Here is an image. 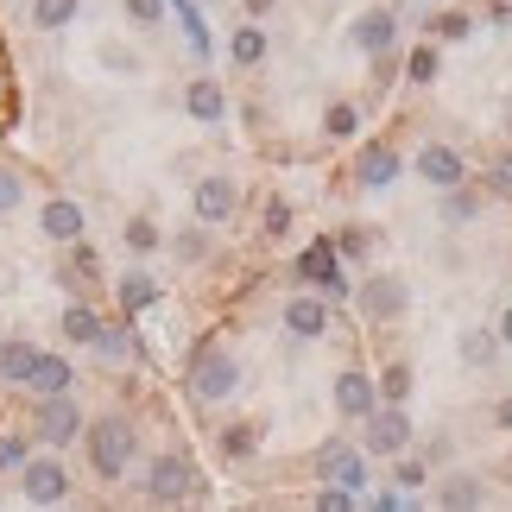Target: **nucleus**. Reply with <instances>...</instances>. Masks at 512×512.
Instances as JSON below:
<instances>
[{
	"label": "nucleus",
	"instance_id": "f257e3e1",
	"mask_svg": "<svg viewBox=\"0 0 512 512\" xmlns=\"http://www.w3.org/2000/svg\"><path fill=\"white\" fill-rule=\"evenodd\" d=\"M89 462L102 481H121L133 462V424L127 418H95L89 424Z\"/></svg>",
	"mask_w": 512,
	"mask_h": 512
},
{
	"label": "nucleus",
	"instance_id": "f03ea898",
	"mask_svg": "<svg viewBox=\"0 0 512 512\" xmlns=\"http://www.w3.org/2000/svg\"><path fill=\"white\" fill-rule=\"evenodd\" d=\"M234 386H241V367H234V354H228V348H203V354H196V367H190V392H196L203 405H222Z\"/></svg>",
	"mask_w": 512,
	"mask_h": 512
},
{
	"label": "nucleus",
	"instance_id": "7ed1b4c3",
	"mask_svg": "<svg viewBox=\"0 0 512 512\" xmlns=\"http://www.w3.org/2000/svg\"><path fill=\"white\" fill-rule=\"evenodd\" d=\"M361 449H367V456H405V449H411L405 405H380V411H373L367 430H361Z\"/></svg>",
	"mask_w": 512,
	"mask_h": 512
},
{
	"label": "nucleus",
	"instance_id": "20e7f679",
	"mask_svg": "<svg viewBox=\"0 0 512 512\" xmlns=\"http://www.w3.org/2000/svg\"><path fill=\"white\" fill-rule=\"evenodd\" d=\"M19 494H26L32 506H57V500H70V468L57 462V456H38L19 468Z\"/></svg>",
	"mask_w": 512,
	"mask_h": 512
},
{
	"label": "nucleus",
	"instance_id": "39448f33",
	"mask_svg": "<svg viewBox=\"0 0 512 512\" xmlns=\"http://www.w3.org/2000/svg\"><path fill=\"white\" fill-rule=\"evenodd\" d=\"M405 304H411V291L399 272H373V279L361 285V310H367V323H399L405 317Z\"/></svg>",
	"mask_w": 512,
	"mask_h": 512
},
{
	"label": "nucleus",
	"instance_id": "423d86ee",
	"mask_svg": "<svg viewBox=\"0 0 512 512\" xmlns=\"http://www.w3.org/2000/svg\"><path fill=\"white\" fill-rule=\"evenodd\" d=\"M146 494L159 500V506L190 500L196 494V462L190 456H159V462H152V475H146Z\"/></svg>",
	"mask_w": 512,
	"mask_h": 512
},
{
	"label": "nucleus",
	"instance_id": "0eeeda50",
	"mask_svg": "<svg viewBox=\"0 0 512 512\" xmlns=\"http://www.w3.org/2000/svg\"><path fill=\"white\" fill-rule=\"evenodd\" d=\"M317 475L329 481V487H361L367 481V449H354V443H323L317 449Z\"/></svg>",
	"mask_w": 512,
	"mask_h": 512
},
{
	"label": "nucleus",
	"instance_id": "6e6552de",
	"mask_svg": "<svg viewBox=\"0 0 512 512\" xmlns=\"http://www.w3.org/2000/svg\"><path fill=\"white\" fill-rule=\"evenodd\" d=\"M373 399H380V392H373V373H361V367H342L336 373V411H342L348 424H367L373 411H380Z\"/></svg>",
	"mask_w": 512,
	"mask_h": 512
},
{
	"label": "nucleus",
	"instance_id": "1a4fd4ad",
	"mask_svg": "<svg viewBox=\"0 0 512 512\" xmlns=\"http://www.w3.org/2000/svg\"><path fill=\"white\" fill-rule=\"evenodd\" d=\"M76 430H83V411H76V399H45V411H38V443L64 449Z\"/></svg>",
	"mask_w": 512,
	"mask_h": 512
},
{
	"label": "nucleus",
	"instance_id": "9d476101",
	"mask_svg": "<svg viewBox=\"0 0 512 512\" xmlns=\"http://www.w3.org/2000/svg\"><path fill=\"white\" fill-rule=\"evenodd\" d=\"M418 177H424V184H437V190H462L468 165H462V152H449V146H424L418 152Z\"/></svg>",
	"mask_w": 512,
	"mask_h": 512
},
{
	"label": "nucleus",
	"instance_id": "9b49d317",
	"mask_svg": "<svg viewBox=\"0 0 512 512\" xmlns=\"http://www.w3.org/2000/svg\"><path fill=\"white\" fill-rule=\"evenodd\" d=\"M392 38H399V19H392L386 7H367L361 19H354V45H361V51L386 57V51H392Z\"/></svg>",
	"mask_w": 512,
	"mask_h": 512
},
{
	"label": "nucleus",
	"instance_id": "f8f14e48",
	"mask_svg": "<svg viewBox=\"0 0 512 512\" xmlns=\"http://www.w3.org/2000/svg\"><path fill=\"white\" fill-rule=\"evenodd\" d=\"M298 279H310V285H323V291H342V253H336V241H317L298 260Z\"/></svg>",
	"mask_w": 512,
	"mask_h": 512
},
{
	"label": "nucleus",
	"instance_id": "ddd939ff",
	"mask_svg": "<svg viewBox=\"0 0 512 512\" xmlns=\"http://www.w3.org/2000/svg\"><path fill=\"white\" fill-rule=\"evenodd\" d=\"M481 500H487L481 475H443L437 481V512H481Z\"/></svg>",
	"mask_w": 512,
	"mask_h": 512
},
{
	"label": "nucleus",
	"instance_id": "4468645a",
	"mask_svg": "<svg viewBox=\"0 0 512 512\" xmlns=\"http://www.w3.org/2000/svg\"><path fill=\"white\" fill-rule=\"evenodd\" d=\"M234 215V184L228 177H203L196 184V222H228Z\"/></svg>",
	"mask_w": 512,
	"mask_h": 512
},
{
	"label": "nucleus",
	"instance_id": "2eb2a0df",
	"mask_svg": "<svg viewBox=\"0 0 512 512\" xmlns=\"http://www.w3.org/2000/svg\"><path fill=\"white\" fill-rule=\"evenodd\" d=\"M285 323H291V336L317 342L323 329H329V304H323V298H291V304H285Z\"/></svg>",
	"mask_w": 512,
	"mask_h": 512
},
{
	"label": "nucleus",
	"instance_id": "dca6fc26",
	"mask_svg": "<svg viewBox=\"0 0 512 512\" xmlns=\"http://www.w3.org/2000/svg\"><path fill=\"white\" fill-rule=\"evenodd\" d=\"M354 177H361L367 190L392 184V177H399V152H392V146H367V152H361V165H354Z\"/></svg>",
	"mask_w": 512,
	"mask_h": 512
},
{
	"label": "nucleus",
	"instance_id": "f3484780",
	"mask_svg": "<svg viewBox=\"0 0 512 512\" xmlns=\"http://www.w3.org/2000/svg\"><path fill=\"white\" fill-rule=\"evenodd\" d=\"M45 399H70V361H57V354H38V367H32V380Z\"/></svg>",
	"mask_w": 512,
	"mask_h": 512
},
{
	"label": "nucleus",
	"instance_id": "a211bd4d",
	"mask_svg": "<svg viewBox=\"0 0 512 512\" xmlns=\"http://www.w3.org/2000/svg\"><path fill=\"white\" fill-rule=\"evenodd\" d=\"M32 367H38V348H32V342H7V348H0V380L26 386V380H32Z\"/></svg>",
	"mask_w": 512,
	"mask_h": 512
},
{
	"label": "nucleus",
	"instance_id": "6ab92c4d",
	"mask_svg": "<svg viewBox=\"0 0 512 512\" xmlns=\"http://www.w3.org/2000/svg\"><path fill=\"white\" fill-rule=\"evenodd\" d=\"M45 234H51V241H76V234H83V209H76V203H51L45 209Z\"/></svg>",
	"mask_w": 512,
	"mask_h": 512
},
{
	"label": "nucleus",
	"instance_id": "aec40b11",
	"mask_svg": "<svg viewBox=\"0 0 512 512\" xmlns=\"http://www.w3.org/2000/svg\"><path fill=\"white\" fill-rule=\"evenodd\" d=\"M222 83H209V76H203V83H190V114H196V121H222Z\"/></svg>",
	"mask_w": 512,
	"mask_h": 512
},
{
	"label": "nucleus",
	"instance_id": "412c9836",
	"mask_svg": "<svg viewBox=\"0 0 512 512\" xmlns=\"http://www.w3.org/2000/svg\"><path fill=\"white\" fill-rule=\"evenodd\" d=\"M380 399H386V405H405V399H411V367H405V361L380 367Z\"/></svg>",
	"mask_w": 512,
	"mask_h": 512
},
{
	"label": "nucleus",
	"instance_id": "4be33fe9",
	"mask_svg": "<svg viewBox=\"0 0 512 512\" xmlns=\"http://www.w3.org/2000/svg\"><path fill=\"white\" fill-rule=\"evenodd\" d=\"M494 354H500V336H487V329H468V336H462V361L468 367H487Z\"/></svg>",
	"mask_w": 512,
	"mask_h": 512
},
{
	"label": "nucleus",
	"instance_id": "5701e85b",
	"mask_svg": "<svg viewBox=\"0 0 512 512\" xmlns=\"http://www.w3.org/2000/svg\"><path fill=\"white\" fill-rule=\"evenodd\" d=\"M64 336H70V342H102V323H95V310H64Z\"/></svg>",
	"mask_w": 512,
	"mask_h": 512
},
{
	"label": "nucleus",
	"instance_id": "b1692460",
	"mask_svg": "<svg viewBox=\"0 0 512 512\" xmlns=\"http://www.w3.org/2000/svg\"><path fill=\"white\" fill-rule=\"evenodd\" d=\"M253 443H260V430H253V424H228L222 430V456H253Z\"/></svg>",
	"mask_w": 512,
	"mask_h": 512
},
{
	"label": "nucleus",
	"instance_id": "393cba45",
	"mask_svg": "<svg viewBox=\"0 0 512 512\" xmlns=\"http://www.w3.org/2000/svg\"><path fill=\"white\" fill-rule=\"evenodd\" d=\"M260 57H266V38L260 32H253V26L234 32V64H260Z\"/></svg>",
	"mask_w": 512,
	"mask_h": 512
},
{
	"label": "nucleus",
	"instance_id": "a878e982",
	"mask_svg": "<svg viewBox=\"0 0 512 512\" xmlns=\"http://www.w3.org/2000/svg\"><path fill=\"white\" fill-rule=\"evenodd\" d=\"M38 26H70V19H76V0H38Z\"/></svg>",
	"mask_w": 512,
	"mask_h": 512
},
{
	"label": "nucleus",
	"instance_id": "bb28decb",
	"mask_svg": "<svg viewBox=\"0 0 512 512\" xmlns=\"http://www.w3.org/2000/svg\"><path fill=\"white\" fill-rule=\"evenodd\" d=\"M323 121H329V140H348V133H354V127H361V114H354L348 102H336V108H329V114H323Z\"/></svg>",
	"mask_w": 512,
	"mask_h": 512
},
{
	"label": "nucleus",
	"instance_id": "cd10ccee",
	"mask_svg": "<svg viewBox=\"0 0 512 512\" xmlns=\"http://www.w3.org/2000/svg\"><path fill=\"white\" fill-rule=\"evenodd\" d=\"M310 512H354V494L348 487H323V494L310 500Z\"/></svg>",
	"mask_w": 512,
	"mask_h": 512
},
{
	"label": "nucleus",
	"instance_id": "c85d7f7f",
	"mask_svg": "<svg viewBox=\"0 0 512 512\" xmlns=\"http://www.w3.org/2000/svg\"><path fill=\"white\" fill-rule=\"evenodd\" d=\"M392 481H399V487H405V494H418V487L430 481V468H424V462H411V456H405L399 468H392Z\"/></svg>",
	"mask_w": 512,
	"mask_h": 512
},
{
	"label": "nucleus",
	"instance_id": "c756f323",
	"mask_svg": "<svg viewBox=\"0 0 512 512\" xmlns=\"http://www.w3.org/2000/svg\"><path fill=\"white\" fill-rule=\"evenodd\" d=\"M152 291H159V285H152V279H140V272H133V279L121 285V304H133V310H140V304H152Z\"/></svg>",
	"mask_w": 512,
	"mask_h": 512
},
{
	"label": "nucleus",
	"instance_id": "7c9ffc66",
	"mask_svg": "<svg viewBox=\"0 0 512 512\" xmlns=\"http://www.w3.org/2000/svg\"><path fill=\"white\" fill-rule=\"evenodd\" d=\"M430 32H437V38H468V13H437Z\"/></svg>",
	"mask_w": 512,
	"mask_h": 512
},
{
	"label": "nucleus",
	"instance_id": "2f4dec72",
	"mask_svg": "<svg viewBox=\"0 0 512 512\" xmlns=\"http://www.w3.org/2000/svg\"><path fill=\"white\" fill-rule=\"evenodd\" d=\"M411 76H418V83H430V76H437V51H430V45L411 51Z\"/></svg>",
	"mask_w": 512,
	"mask_h": 512
},
{
	"label": "nucleus",
	"instance_id": "473e14b6",
	"mask_svg": "<svg viewBox=\"0 0 512 512\" xmlns=\"http://www.w3.org/2000/svg\"><path fill=\"white\" fill-rule=\"evenodd\" d=\"M468 215H475V190H456L449 196V222H468Z\"/></svg>",
	"mask_w": 512,
	"mask_h": 512
},
{
	"label": "nucleus",
	"instance_id": "72a5a7b5",
	"mask_svg": "<svg viewBox=\"0 0 512 512\" xmlns=\"http://www.w3.org/2000/svg\"><path fill=\"white\" fill-rule=\"evenodd\" d=\"M291 228V203H266V234H285Z\"/></svg>",
	"mask_w": 512,
	"mask_h": 512
},
{
	"label": "nucleus",
	"instance_id": "f704fd0d",
	"mask_svg": "<svg viewBox=\"0 0 512 512\" xmlns=\"http://www.w3.org/2000/svg\"><path fill=\"white\" fill-rule=\"evenodd\" d=\"M127 241L146 253V247H159V228H152V222H133V228H127Z\"/></svg>",
	"mask_w": 512,
	"mask_h": 512
},
{
	"label": "nucleus",
	"instance_id": "c9c22d12",
	"mask_svg": "<svg viewBox=\"0 0 512 512\" xmlns=\"http://www.w3.org/2000/svg\"><path fill=\"white\" fill-rule=\"evenodd\" d=\"M133 19H140V26H152V19H159V0H133Z\"/></svg>",
	"mask_w": 512,
	"mask_h": 512
},
{
	"label": "nucleus",
	"instance_id": "e433bc0d",
	"mask_svg": "<svg viewBox=\"0 0 512 512\" xmlns=\"http://www.w3.org/2000/svg\"><path fill=\"white\" fill-rule=\"evenodd\" d=\"M494 430H512V399H500V405H494Z\"/></svg>",
	"mask_w": 512,
	"mask_h": 512
},
{
	"label": "nucleus",
	"instance_id": "4c0bfd02",
	"mask_svg": "<svg viewBox=\"0 0 512 512\" xmlns=\"http://www.w3.org/2000/svg\"><path fill=\"white\" fill-rule=\"evenodd\" d=\"M13 196H19V177H0V209H7Z\"/></svg>",
	"mask_w": 512,
	"mask_h": 512
},
{
	"label": "nucleus",
	"instance_id": "58836bf2",
	"mask_svg": "<svg viewBox=\"0 0 512 512\" xmlns=\"http://www.w3.org/2000/svg\"><path fill=\"white\" fill-rule=\"evenodd\" d=\"M500 348H512V310L500 317Z\"/></svg>",
	"mask_w": 512,
	"mask_h": 512
},
{
	"label": "nucleus",
	"instance_id": "ea45409f",
	"mask_svg": "<svg viewBox=\"0 0 512 512\" xmlns=\"http://www.w3.org/2000/svg\"><path fill=\"white\" fill-rule=\"evenodd\" d=\"M380 512H418V506H405V500H380Z\"/></svg>",
	"mask_w": 512,
	"mask_h": 512
},
{
	"label": "nucleus",
	"instance_id": "a19ab883",
	"mask_svg": "<svg viewBox=\"0 0 512 512\" xmlns=\"http://www.w3.org/2000/svg\"><path fill=\"white\" fill-rule=\"evenodd\" d=\"M0 95H7V76H0Z\"/></svg>",
	"mask_w": 512,
	"mask_h": 512
}]
</instances>
